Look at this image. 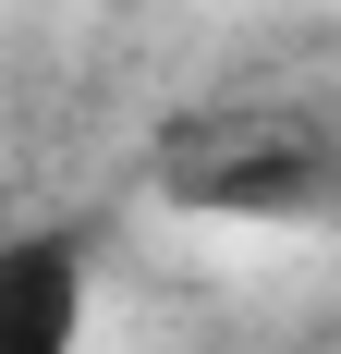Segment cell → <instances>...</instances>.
Here are the masks:
<instances>
[{"label": "cell", "mask_w": 341, "mask_h": 354, "mask_svg": "<svg viewBox=\"0 0 341 354\" xmlns=\"http://www.w3.org/2000/svg\"><path fill=\"white\" fill-rule=\"evenodd\" d=\"M98 318V257L61 220H25L0 232V354H86Z\"/></svg>", "instance_id": "1"}]
</instances>
